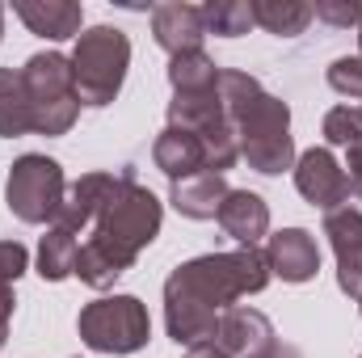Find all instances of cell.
I'll use <instances>...</instances> for the list:
<instances>
[{
	"label": "cell",
	"mask_w": 362,
	"mask_h": 358,
	"mask_svg": "<svg viewBox=\"0 0 362 358\" xmlns=\"http://www.w3.org/2000/svg\"><path fill=\"white\" fill-rule=\"evenodd\" d=\"M270 262L262 249L206 253L177 266L165 278V329L177 346H202L215 337V325L240 295L270 287Z\"/></svg>",
	"instance_id": "6da1fadb"
},
{
	"label": "cell",
	"mask_w": 362,
	"mask_h": 358,
	"mask_svg": "<svg viewBox=\"0 0 362 358\" xmlns=\"http://www.w3.org/2000/svg\"><path fill=\"white\" fill-rule=\"evenodd\" d=\"M160 219H165V207L148 185H139L131 169L114 173L105 198L93 211L89 232H85V245L76 258V278L93 291L114 287L135 266V258L156 241Z\"/></svg>",
	"instance_id": "7a4b0ae2"
},
{
	"label": "cell",
	"mask_w": 362,
	"mask_h": 358,
	"mask_svg": "<svg viewBox=\"0 0 362 358\" xmlns=\"http://www.w3.org/2000/svg\"><path fill=\"white\" fill-rule=\"evenodd\" d=\"M219 101L223 114L236 131L240 156L249 161V169L278 178L286 169H295V139H291V105L282 97L262 89L257 76L236 72V68H219Z\"/></svg>",
	"instance_id": "3957f363"
},
{
	"label": "cell",
	"mask_w": 362,
	"mask_h": 358,
	"mask_svg": "<svg viewBox=\"0 0 362 358\" xmlns=\"http://www.w3.org/2000/svg\"><path fill=\"white\" fill-rule=\"evenodd\" d=\"M21 85L30 101V122L34 135H68L76 114H81V97H76V76H72V59L59 51H38L25 59L21 68Z\"/></svg>",
	"instance_id": "277c9868"
},
{
	"label": "cell",
	"mask_w": 362,
	"mask_h": 358,
	"mask_svg": "<svg viewBox=\"0 0 362 358\" xmlns=\"http://www.w3.org/2000/svg\"><path fill=\"white\" fill-rule=\"evenodd\" d=\"M72 59V76H76V97L81 105H110L122 81H127V68H131V38L118 30V25H93L76 38V51L68 55Z\"/></svg>",
	"instance_id": "5b68a950"
},
{
	"label": "cell",
	"mask_w": 362,
	"mask_h": 358,
	"mask_svg": "<svg viewBox=\"0 0 362 358\" xmlns=\"http://www.w3.org/2000/svg\"><path fill=\"white\" fill-rule=\"evenodd\" d=\"M81 342L97 354H135L152 337V316L135 295H101L81 308Z\"/></svg>",
	"instance_id": "8992f818"
},
{
	"label": "cell",
	"mask_w": 362,
	"mask_h": 358,
	"mask_svg": "<svg viewBox=\"0 0 362 358\" xmlns=\"http://www.w3.org/2000/svg\"><path fill=\"white\" fill-rule=\"evenodd\" d=\"M64 194H68V181H64L59 161L42 152H25L13 161L8 181H4V202L21 224H55Z\"/></svg>",
	"instance_id": "52a82bcc"
},
{
	"label": "cell",
	"mask_w": 362,
	"mask_h": 358,
	"mask_svg": "<svg viewBox=\"0 0 362 358\" xmlns=\"http://www.w3.org/2000/svg\"><path fill=\"white\" fill-rule=\"evenodd\" d=\"M295 190L320 207L325 215L350 207V181H346V169L337 165V156L329 148H308L295 156Z\"/></svg>",
	"instance_id": "ba28073f"
},
{
	"label": "cell",
	"mask_w": 362,
	"mask_h": 358,
	"mask_svg": "<svg viewBox=\"0 0 362 358\" xmlns=\"http://www.w3.org/2000/svg\"><path fill=\"white\" fill-rule=\"evenodd\" d=\"M211 342H215L228 358H266L274 346H278L270 316L257 312V308H240V304L219 316Z\"/></svg>",
	"instance_id": "9c48e42d"
},
{
	"label": "cell",
	"mask_w": 362,
	"mask_h": 358,
	"mask_svg": "<svg viewBox=\"0 0 362 358\" xmlns=\"http://www.w3.org/2000/svg\"><path fill=\"white\" fill-rule=\"evenodd\" d=\"M325 236L337 253V287L350 299H362V211L341 207L325 215Z\"/></svg>",
	"instance_id": "30bf717a"
},
{
	"label": "cell",
	"mask_w": 362,
	"mask_h": 358,
	"mask_svg": "<svg viewBox=\"0 0 362 358\" xmlns=\"http://www.w3.org/2000/svg\"><path fill=\"white\" fill-rule=\"evenodd\" d=\"M152 38L156 47H165L173 59L189 55V51H202V38H206V21H202V4H156L152 8Z\"/></svg>",
	"instance_id": "8fae6325"
},
{
	"label": "cell",
	"mask_w": 362,
	"mask_h": 358,
	"mask_svg": "<svg viewBox=\"0 0 362 358\" xmlns=\"http://www.w3.org/2000/svg\"><path fill=\"white\" fill-rule=\"evenodd\" d=\"M266 262H270V274H278L282 282H312L320 274L316 236L308 228H282V232H274L270 249H266Z\"/></svg>",
	"instance_id": "7c38bea8"
},
{
	"label": "cell",
	"mask_w": 362,
	"mask_h": 358,
	"mask_svg": "<svg viewBox=\"0 0 362 358\" xmlns=\"http://www.w3.org/2000/svg\"><path fill=\"white\" fill-rule=\"evenodd\" d=\"M219 228L240 245V249H257L270 236V207L262 194L253 190H228L223 207H219Z\"/></svg>",
	"instance_id": "4fadbf2b"
},
{
	"label": "cell",
	"mask_w": 362,
	"mask_h": 358,
	"mask_svg": "<svg viewBox=\"0 0 362 358\" xmlns=\"http://www.w3.org/2000/svg\"><path fill=\"white\" fill-rule=\"evenodd\" d=\"M13 13L25 21L30 34L51 38V42L85 34V8L72 0H13Z\"/></svg>",
	"instance_id": "5bb4252c"
},
{
	"label": "cell",
	"mask_w": 362,
	"mask_h": 358,
	"mask_svg": "<svg viewBox=\"0 0 362 358\" xmlns=\"http://www.w3.org/2000/svg\"><path fill=\"white\" fill-rule=\"evenodd\" d=\"M152 161L169 181L206 173V144L198 131H181V127H165L152 144Z\"/></svg>",
	"instance_id": "9a60e30c"
},
{
	"label": "cell",
	"mask_w": 362,
	"mask_h": 358,
	"mask_svg": "<svg viewBox=\"0 0 362 358\" xmlns=\"http://www.w3.org/2000/svg\"><path fill=\"white\" fill-rule=\"evenodd\" d=\"M228 198V181L219 173H194L169 185V202L177 207L185 219H215Z\"/></svg>",
	"instance_id": "2e32d148"
},
{
	"label": "cell",
	"mask_w": 362,
	"mask_h": 358,
	"mask_svg": "<svg viewBox=\"0 0 362 358\" xmlns=\"http://www.w3.org/2000/svg\"><path fill=\"white\" fill-rule=\"evenodd\" d=\"M228 122L223 114V101H219V89L211 93H173L169 101V127H181V131H211Z\"/></svg>",
	"instance_id": "e0dca14e"
},
{
	"label": "cell",
	"mask_w": 362,
	"mask_h": 358,
	"mask_svg": "<svg viewBox=\"0 0 362 358\" xmlns=\"http://www.w3.org/2000/svg\"><path fill=\"white\" fill-rule=\"evenodd\" d=\"M253 21H257L266 34L295 38V34L308 30L312 4H303V0H253Z\"/></svg>",
	"instance_id": "ac0fdd59"
},
{
	"label": "cell",
	"mask_w": 362,
	"mask_h": 358,
	"mask_svg": "<svg viewBox=\"0 0 362 358\" xmlns=\"http://www.w3.org/2000/svg\"><path fill=\"white\" fill-rule=\"evenodd\" d=\"M30 131H34V122H30V101H25L21 72L0 68V135L17 139V135H30Z\"/></svg>",
	"instance_id": "d6986e66"
},
{
	"label": "cell",
	"mask_w": 362,
	"mask_h": 358,
	"mask_svg": "<svg viewBox=\"0 0 362 358\" xmlns=\"http://www.w3.org/2000/svg\"><path fill=\"white\" fill-rule=\"evenodd\" d=\"M76 258H81V241L64 228H51L38 245V274L47 282H64L76 274Z\"/></svg>",
	"instance_id": "ffe728a7"
},
{
	"label": "cell",
	"mask_w": 362,
	"mask_h": 358,
	"mask_svg": "<svg viewBox=\"0 0 362 358\" xmlns=\"http://www.w3.org/2000/svg\"><path fill=\"white\" fill-rule=\"evenodd\" d=\"M169 85L173 93H211L219 85V64L206 51H189L169 59Z\"/></svg>",
	"instance_id": "44dd1931"
},
{
	"label": "cell",
	"mask_w": 362,
	"mask_h": 358,
	"mask_svg": "<svg viewBox=\"0 0 362 358\" xmlns=\"http://www.w3.org/2000/svg\"><path fill=\"white\" fill-rule=\"evenodd\" d=\"M202 21H206V34H219V38H240L257 25L253 21V0H206Z\"/></svg>",
	"instance_id": "7402d4cb"
},
{
	"label": "cell",
	"mask_w": 362,
	"mask_h": 358,
	"mask_svg": "<svg viewBox=\"0 0 362 358\" xmlns=\"http://www.w3.org/2000/svg\"><path fill=\"white\" fill-rule=\"evenodd\" d=\"M30 270V253L21 241H0V321L13 316V282Z\"/></svg>",
	"instance_id": "603a6c76"
},
{
	"label": "cell",
	"mask_w": 362,
	"mask_h": 358,
	"mask_svg": "<svg viewBox=\"0 0 362 358\" xmlns=\"http://www.w3.org/2000/svg\"><path fill=\"white\" fill-rule=\"evenodd\" d=\"M325 144L329 148H354L362 144V110L358 105H337L325 114Z\"/></svg>",
	"instance_id": "cb8c5ba5"
},
{
	"label": "cell",
	"mask_w": 362,
	"mask_h": 358,
	"mask_svg": "<svg viewBox=\"0 0 362 358\" xmlns=\"http://www.w3.org/2000/svg\"><path fill=\"white\" fill-rule=\"evenodd\" d=\"M329 85L341 93V97H354L362 101V55H341L329 64Z\"/></svg>",
	"instance_id": "d4e9b609"
},
{
	"label": "cell",
	"mask_w": 362,
	"mask_h": 358,
	"mask_svg": "<svg viewBox=\"0 0 362 358\" xmlns=\"http://www.w3.org/2000/svg\"><path fill=\"white\" fill-rule=\"evenodd\" d=\"M312 17H320L325 25L350 30V25H362V0H316Z\"/></svg>",
	"instance_id": "484cf974"
},
{
	"label": "cell",
	"mask_w": 362,
	"mask_h": 358,
	"mask_svg": "<svg viewBox=\"0 0 362 358\" xmlns=\"http://www.w3.org/2000/svg\"><path fill=\"white\" fill-rule=\"evenodd\" d=\"M346 181H350V194L362 202V144H354V148H346Z\"/></svg>",
	"instance_id": "4316f807"
},
{
	"label": "cell",
	"mask_w": 362,
	"mask_h": 358,
	"mask_svg": "<svg viewBox=\"0 0 362 358\" xmlns=\"http://www.w3.org/2000/svg\"><path fill=\"white\" fill-rule=\"evenodd\" d=\"M185 358H228V354H223L215 342H202V346H189V350H185Z\"/></svg>",
	"instance_id": "83f0119b"
},
{
	"label": "cell",
	"mask_w": 362,
	"mask_h": 358,
	"mask_svg": "<svg viewBox=\"0 0 362 358\" xmlns=\"http://www.w3.org/2000/svg\"><path fill=\"white\" fill-rule=\"evenodd\" d=\"M266 358H303V354H299L295 346H282V342H278V346H274V350H270Z\"/></svg>",
	"instance_id": "f1b7e54d"
},
{
	"label": "cell",
	"mask_w": 362,
	"mask_h": 358,
	"mask_svg": "<svg viewBox=\"0 0 362 358\" xmlns=\"http://www.w3.org/2000/svg\"><path fill=\"white\" fill-rule=\"evenodd\" d=\"M4 337H8V321H0V346H4Z\"/></svg>",
	"instance_id": "f546056e"
},
{
	"label": "cell",
	"mask_w": 362,
	"mask_h": 358,
	"mask_svg": "<svg viewBox=\"0 0 362 358\" xmlns=\"http://www.w3.org/2000/svg\"><path fill=\"white\" fill-rule=\"evenodd\" d=\"M0 38H4V4H0Z\"/></svg>",
	"instance_id": "4dcf8cb0"
},
{
	"label": "cell",
	"mask_w": 362,
	"mask_h": 358,
	"mask_svg": "<svg viewBox=\"0 0 362 358\" xmlns=\"http://www.w3.org/2000/svg\"><path fill=\"white\" fill-rule=\"evenodd\" d=\"M358 51H362V25H358Z\"/></svg>",
	"instance_id": "1f68e13d"
},
{
	"label": "cell",
	"mask_w": 362,
	"mask_h": 358,
	"mask_svg": "<svg viewBox=\"0 0 362 358\" xmlns=\"http://www.w3.org/2000/svg\"><path fill=\"white\" fill-rule=\"evenodd\" d=\"M358 308H362V299H358Z\"/></svg>",
	"instance_id": "d6a6232c"
},
{
	"label": "cell",
	"mask_w": 362,
	"mask_h": 358,
	"mask_svg": "<svg viewBox=\"0 0 362 358\" xmlns=\"http://www.w3.org/2000/svg\"><path fill=\"white\" fill-rule=\"evenodd\" d=\"M358 358H362V354H358Z\"/></svg>",
	"instance_id": "836d02e7"
}]
</instances>
